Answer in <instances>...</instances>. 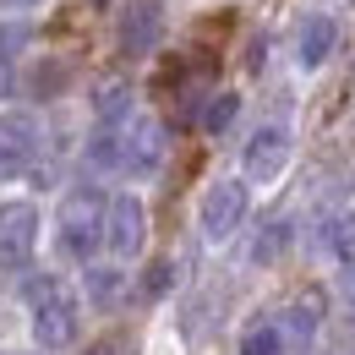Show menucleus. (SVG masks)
<instances>
[{
    "label": "nucleus",
    "mask_w": 355,
    "mask_h": 355,
    "mask_svg": "<svg viewBox=\"0 0 355 355\" xmlns=\"http://www.w3.org/2000/svg\"><path fill=\"white\" fill-rule=\"evenodd\" d=\"M235 110H241V98H235V93H219V98L208 104V115H202V132H224V126L235 121Z\"/></svg>",
    "instance_id": "f3484780"
},
{
    "label": "nucleus",
    "mask_w": 355,
    "mask_h": 355,
    "mask_svg": "<svg viewBox=\"0 0 355 355\" xmlns=\"http://www.w3.org/2000/svg\"><path fill=\"white\" fill-rule=\"evenodd\" d=\"M121 268H88V301L93 306H115L121 301Z\"/></svg>",
    "instance_id": "2eb2a0df"
},
{
    "label": "nucleus",
    "mask_w": 355,
    "mask_h": 355,
    "mask_svg": "<svg viewBox=\"0 0 355 355\" xmlns=\"http://www.w3.org/2000/svg\"><path fill=\"white\" fill-rule=\"evenodd\" d=\"M170 279H175V268H170V263H153V268H148V295H164Z\"/></svg>",
    "instance_id": "a211bd4d"
},
{
    "label": "nucleus",
    "mask_w": 355,
    "mask_h": 355,
    "mask_svg": "<svg viewBox=\"0 0 355 355\" xmlns=\"http://www.w3.org/2000/svg\"><path fill=\"white\" fill-rule=\"evenodd\" d=\"M284 246H290V219H273L257 230V246H252V263L268 268V263H279L284 257Z\"/></svg>",
    "instance_id": "ddd939ff"
},
{
    "label": "nucleus",
    "mask_w": 355,
    "mask_h": 355,
    "mask_svg": "<svg viewBox=\"0 0 355 355\" xmlns=\"http://www.w3.org/2000/svg\"><path fill=\"white\" fill-rule=\"evenodd\" d=\"M0 6H33V0H0Z\"/></svg>",
    "instance_id": "aec40b11"
},
{
    "label": "nucleus",
    "mask_w": 355,
    "mask_h": 355,
    "mask_svg": "<svg viewBox=\"0 0 355 355\" xmlns=\"http://www.w3.org/2000/svg\"><path fill=\"white\" fill-rule=\"evenodd\" d=\"M159 159H164V126L153 115H137L126 126V159H121V170L126 175H153Z\"/></svg>",
    "instance_id": "6e6552de"
},
{
    "label": "nucleus",
    "mask_w": 355,
    "mask_h": 355,
    "mask_svg": "<svg viewBox=\"0 0 355 355\" xmlns=\"http://www.w3.org/2000/svg\"><path fill=\"white\" fill-rule=\"evenodd\" d=\"M159 17H164V0H132L126 22H121V49L126 55H148L159 39Z\"/></svg>",
    "instance_id": "1a4fd4ad"
},
{
    "label": "nucleus",
    "mask_w": 355,
    "mask_h": 355,
    "mask_svg": "<svg viewBox=\"0 0 355 355\" xmlns=\"http://www.w3.org/2000/svg\"><path fill=\"white\" fill-rule=\"evenodd\" d=\"M284 164H290V132H284V126H263V132H252L246 153H241L246 180H273Z\"/></svg>",
    "instance_id": "0eeeda50"
},
{
    "label": "nucleus",
    "mask_w": 355,
    "mask_h": 355,
    "mask_svg": "<svg viewBox=\"0 0 355 355\" xmlns=\"http://www.w3.org/2000/svg\"><path fill=\"white\" fill-rule=\"evenodd\" d=\"M322 252L334 263H355V214H339L322 224Z\"/></svg>",
    "instance_id": "f8f14e48"
},
{
    "label": "nucleus",
    "mask_w": 355,
    "mask_h": 355,
    "mask_svg": "<svg viewBox=\"0 0 355 355\" xmlns=\"http://www.w3.org/2000/svg\"><path fill=\"white\" fill-rule=\"evenodd\" d=\"M241 219H246V180H214L202 191V235L208 241H230Z\"/></svg>",
    "instance_id": "7ed1b4c3"
},
{
    "label": "nucleus",
    "mask_w": 355,
    "mask_h": 355,
    "mask_svg": "<svg viewBox=\"0 0 355 355\" xmlns=\"http://www.w3.org/2000/svg\"><path fill=\"white\" fill-rule=\"evenodd\" d=\"M33 159H39V126H33V115H0V180L28 175Z\"/></svg>",
    "instance_id": "423d86ee"
},
{
    "label": "nucleus",
    "mask_w": 355,
    "mask_h": 355,
    "mask_svg": "<svg viewBox=\"0 0 355 355\" xmlns=\"http://www.w3.org/2000/svg\"><path fill=\"white\" fill-rule=\"evenodd\" d=\"M241 355H284V328H273V322H257V328H246V339H241Z\"/></svg>",
    "instance_id": "dca6fc26"
},
{
    "label": "nucleus",
    "mask_w": 355,
    "mask_h": 355,
    "mask_svg": "<svg viewBox=\"0 0 355 355\" xmlns=\"http://www.w3.org/2000/svg\"><path fill=\"white\" fill-rule=\"evenodd\" d=\"M0 88H6V71H0Z\"/></svg>",
    "instance_id": "412c9836"
},
{
    "label": "nucleus",
    "mask_w": 355,
    "mask_h": 355,
    "mask_svg": "<svg viewBox=\"0 0 355 355\" xmlns=\"http://www.w3.org/2000/svg\"><path fill=\"white\" fill-rule=\"evenodd\" d=\"M39 246V208L33 202H6L0 208V263L22 268Z\"/></svg>",
    "instance_id": "20e7f679"
},
{
    "label": "nucleus",
    "mask_w": 355,
    "mask_h": 355,
    "mask_svg": "<svg viewBox=\"0 0 355 355\" xmlns=\"http://www.w3.org/2000/svg\"><path fill=\"white\" fill-rule=\"evenodd\" d=\"M126 159V126H98L88 142V164L93 170H121Z\"/></svg>",
    "instance_id": "9b49d317"
},
{
    "label": "nucleus",
    "mask_w": 355,
    "mask_h": 355,
    "mask_svg": "<svg viewBox=\"0 0 355 355\" xmlns=\"http://www.w3.org/2000/svg\"><path fill=\"white\" fill-rule=\"evenodd\" d=\"M28 301H33V334H39V345L44 350H66L71 339H77V295L60 284V279H28V290H22Z\"/></svg>",
    "instance_id": "f257e3e1"
},
{
    "label": "nucleus",
    "mask_w": 355,
    "mask_h": 355,
    "mask_svg": "<svg viewBox=\"0 0 355 355\" xmlns=\"http://www.w3.org/2000/svg\"><path fill=\"white\" fill-rule=\"evenodd\" d=\"M104 197L98 191H71L66 197V208H60V252L71 257V263H93V252L104 246Z\"/></svg>",
    "instance_id": "f03ea898"
},
{
    "label": "nucleus",
    "mask_w": 355,
    "mask_h": 355,
    "mask_svg": "<svg viewBox=\"0 0 355 355\" xmlns=\"http://www.w3.org/2000/svg\"><path fill=\"white\" fill-rule=\"evenodd\" d=\"M142 241H148L142 202H137V197H110V208H104V246H110L115 257H137Z\"/></svg>",
    "instance_id": "39448f33"
},
{
    "label": "nucleus",
    "mask_w": 355,
    "mask_h": 355,
    "mask_svg": "<svg viewBox=\"0 0 355 355\" xmlns=\"http://www.w3.org/2000/svg\"><path fill=\"white\" fill-rule=\"evenodd\" d=\"M88 355H115V350H110V345H98V350H88Z\"/></svg>",
    "instance_id": "6ab92c4d"
},
{
    "label": "nucleus",
    "mask_w": 355,
    "mask_h": 355,
    "mask_svg": "<svg viewBox=\"0 0 355 355\" xmlns=\"http://www.w3.org/2000/svg\"><path fill=\"white\" fill-rule=\"evenodd\" d=\"M334 44H339V22H334V17H306V22H301V39H295V55H301L306 71H317V66L334 55Z\"/></svg>",
    "instance_id": "9d476101"
},
{
    "label": "nucleus",
    "mask_w": 355,
    "mask_h": 355,
    "mask_svg": "<svg viewBox=\"0 0 355 355\" xmlns=\"http://www.w3.org/2000/svg\"><path fill=\"white\" fill-rule=\"evenodd\" d=\"M98 6H104V0H98Z\"/></svg>",
    "instance_id": "4be33fe9"
},
{
    "label": "nucleus",
    "mask_w": 355,
    "mask_h": 355,
    "mask_svg": "<svg viewBox=\"0 0 355 355\" xmlns=\"http://www.w3.org/2000/svg\"><path fill=\"white\" fill-rule=\"evenodd\" d=\"M132 115V88L126 83H104L98 88V126H121Z\"/></svg>",
    "instance_id": "4468645a"
}]
</instances>
